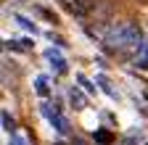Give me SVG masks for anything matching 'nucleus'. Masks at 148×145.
<instances>
[{
  "mask_svg": "<svg viewBox=\"0 0 148 145\" xmlns=\"http://www.w3.org/2000/svg\"><path fill=\"white\" fill-rule=\"evenodd\" d=\"M103 45L108 53H135L143 48V32L132 21H122L114 24L103 34Z\"/></svg>",
  "mask_w": 148,
  "mask_h": 145,
  "instance_id": "obj_1",
  "label": "nucleus"
},
{
  "mask_svg": "<svg viewBox=\"0 0 148 145\" xmlns=\"http://www.w3.org/2000/svg\"><path fill=\"white\" fill-rule=\"evenodd\" d=\"M61 5L74 16H85L90 11V0H61Z\"/></svg>",
  "mask_w": 148,
  "mask_h": 145,
  "instance_id": "obj_2",
  "label": "nucleus"
},
{
  "mask_svg": "<svg viewBox=\"0 0 148 145\" xmlns=\"http://www.w3.org/2000/svg\"><path fill=\"white\" fill-rule=\"evenodd\" d=\"M138 66H140V69H148V48L143 50V56L138 58Z\"/></svg>",
  "mask_w": 148,
  "mask_h": 145,
  "instance_id": "obj_3",
  "label": "nucleus"
},
{
  "mask_svg": "<svg viewBox=\"0 0 148 145\" xmlns=\"http://www.w3.org/2000/svg\"><path fill=\"white\" fill-rule=\"evenodd\" d=\"M37 93H40V95H48V87H45V79H37Z\"/></svg>",
  "mask_w": 148,
  "mask_h": 145,
  "instance_id": "obj_4",
  "label": "nucleus"
},
{
  "mask_svg": "<svg viewBox=\"0 0 148 145\" xmlns=\"http://www.w3.org/2000/svg\"><path fill=\"white\" fill-rule=\"evenodd\" d=\"M95 140H98V142H111V135H108V132H98Z\"/></svg>",
  "mask_w": 148,
  "mask_h": 145,
  "instance_id": "obj_5",
  "label": "nucleus"
}]
</instances>
